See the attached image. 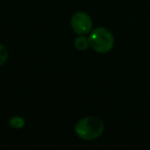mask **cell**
Wrapping results in <instances>:
<instances>
[{
  "label": "cell",
  "instance_id": "obj_4",
  "mask_svg": "<svg viewBox=\"0 0 150 150\" xmlns=\"http://www.w3.org/2000/svg\"><path fill=\"white\" fill-rule=\"evenodd\" d=\"M74 45L80 52H84L86 50L88 47L90 46V42H89V38L84 36V35H79L75 38L74 40Z\"/></svg>",
  "mask_w": 150,
  "mask_h": 150
},
{
  "label": "cell",
  "instance_id": "obj_2",
  "mask_svg": "<svg viewBox=\"0 0 150 150\" xmlns=\"http://www.w3.org/2000/svg\"><path fill=\"white\" fill-rule=\"evenodd\" d=\"M90 46L98 54H107L113 48L115 37L111 31L105 27H98L89 33Z\"/></svg>",
  "mask_w": 150,
  "mask_h": 150
},
{
  "label": "cell",
  "instance_id": "obj_5",
  "mask_svg": "<svg viewBox=\"0 0 150 150\" xmlns=\"http://www.w3.org/2000/svg\"><path fill=\"white\" fill-rule=\"evenodd\" d=\"M25 119L22 117V116H12L9 119V126L10 128H16V130H18V128H23L25 126Z\"/></svg>",
  "mask_w": 150,
  "mask_h": 150
},
{
  "label": "cell",
  "instance_id": "obj_6",
  "mask_svg": "<svg viewBox=\"0 0 150 150\" xmlns=\"http://www.w3.org/2000/svg\"><path fill=\"white\" fill-rule=\"evenodd\" d=\"M7 58H8L7 50H6V47L3 44L0 43V66H2L7 61Z\"/></svg>",
  "mask_w": 150,
  "mask_h": 150
},
{
  "label": "cell",
  "instance_id": "obj_3",
  "mask_svg": "<svg viewBox=\"0 0 150 150\" xmlns=\"http://www.w3.org/2000/svg\"><path fill=\"white\" fill-rule=\"evenodd\" d=\"M71 25L74 32H76L78 35H86L92 31L93 22L88 14L84 11H78L71 17Z\"/></svg>",
  "mask_w": 150,
  "mask_h": 150
},
{
  "label": "cell",
  "instance_id": "obj_1",
  "mask_svg": "<svg viewBox=\"0 0 150 150\" xmlns=\"http://www.w3.org/2000/svg\"><path fill=\"white\" fill-rule=\"evenodd\" d=\"M75 132L82 140H96L104 132V122L96 116H86L76 123Z\"/></svg>",
  "mask_w": 150,
  "mask_h": 150
}]
</instances>
